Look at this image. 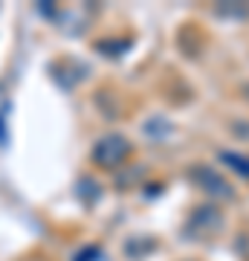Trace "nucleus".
Returning a JSON list of instances; mask_svg holds the SVG:
<instances>
[{
    "mask_svg": "<svg viewBox=\"0 0 249 261\" xmlns=\"http://www.w3.org/2000/svg\"><path fill=\"white\" fill-rule=\"evenodd\" d=\"M116 142V137H110V140H104L102 145H99V151H96V157L99 160H107V163H113V160H119L125 151H128V145H125V140H119V145H113Z\"/></svg>",
    "mask_w": 249,
    "mask_h": 261,
    "instance_id": "1",
    "label": "nucleus"
},
{
    "mask_svg": "<svg viewBox=\"0 0 249 261\" xmlns=\"http://www.w3.org/2000/svg\"><path fill=\"white\" fill-rule=\"evenodd\" d=\"M220 160L223 163H229L238 174H243V177H249V160L246 157H240V154H232V151H223L220 154Z\"/></svg>",
    "mask_w": 249,
    "mask_h": 261,
    "instance_id": "2",
    "label": "nucleus"
}]
</instances>
